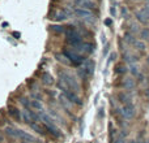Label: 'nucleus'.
Returning <instances> with one entry per match:
<instances>
[{"label": "nucleus", "mask_w": 149, "mask_h": 143, "mask_svg": "<svg viewBox=\"0 0 149 143\" xmlns=\"http://www.w3.org/2000/svg\"><path fill=\"white\" fill-rule=\"evenodd\" d=\"M39 118H41V121L43 122L45 125V129L46 130H49V133L51 134L52 137H55V138H59L60 135H62V133H60L59 128H58L56 125H55L54 120H52L51 117H50L47 113L45 112H39Z\"/></svg>", "instance_id": "f257e3e1"}, {"label": "nucleus", "mask_w": 149, "mask_h": 143, "mask_svg": "<svg viewBox=\"0 0 149 143\" xmlns=\"http://www.w3.org/2000/svg\"><path fill=\"white\" fill-rule=\"evenodd\" d=\"M65 42L70 44L71 47L77 46V44L82 43V36L73 26H65Z\"/></svg>", "instance_id": "f03ea898"}, {"label": "nucleus", "mask_w": 149, "mask_h": 143, "mask_svg": "<svg viewBox=\"0 0 149 143\" xmlns=\"http://www.w3.org/2000/svg\"><path fill=\"white\" fill-rule=\"evenodd\" d=\"M58 87L62 90L63 94H64V96L67 98V99L70 100L71 103H73V104H77V105H81L82 104V102H81V99L79 98L77 92L72 91V90H71L70 87H68L67 85H65L64 82L62 81V79H59V81H58Z\"/></svg>", "instance_id": "7ed1b4c3"}, {"label": "nucleus", "mask_w": 149, "mask_h": 143, "mask_svg": "<svg viewBox=\"0 0 149 143\" xmlns=\"http://www.w3.org/2000/svg\"><path fill=\"white\" fill-rule=\"evenodd\" d=\"M63 56L68 60V63H71L72 65H76V67H79V65H81L82 63H85V57L82 56V55L74 52L73 50L65 48L64 51H63Z\"/></svg>", "instance_id": "20e7f679"}, {"label": "nucleus", "mask_w": 149, "mask_h": 143, "mask_svg": "<svg viewBox=\"0 0 149 143\" xmlns=\"http://www.w3.org/2000/svg\"><path fill=\"white\" fill-rule=\"evenodd\" d=\"M59 77H60V79H62V81L64 82L71 90H72V91H74V92L80 91V85H79V82L74 79L73 76H71V74L67 73V72L62 70V72H59Z\"/></svg>", "instance_id": "39448f33"}, {"label": "nucleus", "mask_w": 149, "mask_h": 143, "mask_svg": "<svg viewBox=\"0 0 149 143\" xmlns=\"http://www.w3.org/2000/svg\"><path fill=\"white\" fill-rule=\"evenodd\" d=\"M71 50H73L74 52H77V54H80V55H82V54L90 55L93 51H94V44H93V43H86V42H82V43L77 44V46H73Z\"/></svg>", "instance_id": "423d86ee"}, {"label": "nucleus", "mask_w": 149, "mask_h": 143, "mask_svg": "<svg viewBox=\"0 0 149 143\" xmlns=\"http://www.w3.org/2000/svg\"><path fill=\"white\" fill-rule=\"evenodd\" d=\"M119 112H120V115L123 116L126 120H132V118L135 117V115H136V109H135L134 104H126L123 105V107L119 109Z\"/></svg>", "instance_id": "0eeeda50"}, {"label": "nucleus", "mask_w": 149, "mask_h": 143, "mask_svg": "<svg viewBox=\"0 0 149 143\" xmlns=\"http://www.w3.org/2000/svg\"><path fill=\"white\" fill-rule=\"evenodd\" d=\"M74 14L77 16L79 18H82L85 21H93L94 20V16H93L92 10H88V9H82V8H76L74 9Z\"/></svg>", "instance_id": "6e6552de"}, {"label": "nucleus", "mask_w": 149, "mask_h": 143, "mask_svg": "<svg viewBox=\"0 0 149 143\" xmlns=\"http://www.w3.org/2000/svg\"><path fill=\"white\" fill-rule=\"evenodd\" d=\"M71 16H72V12H71V10L59 9V10H55L51 18H54L55 21H64V20H67V18H70Z\"/></svg>", "instance_id": "1a4fd4ad"}, {"label": "nucleus", "mask_w": 149, "mask_h": 143, "mask_svg": "<svg viewBox=\"0 0 149 143\" xmlns=\"http://www.w3.org/2000/svg\"><path fill=\"white\" fill-rule=\"evenodd\" d=\"M8 113H9V116L13 120L18 121V122L22 120V113H21L20 108L15 107V105H9V107H8Z\"/></svg>", "instance_id": "9d476101"}, {"label": "nucleus", "mask_w": 149, "mask_h": 143, "mask_svg": "<svg viewBox=\"0 0 149 143\" xmlns=\"http://www.w3.org/2000/svg\"><path fill=\"white\" fill-rule=\"evenodd\" d=\"M76 5L79 8H82V9H88V10H92L95 8V3L93 0H74Z\"/></svg>", "instance_id": "9b49d317"}, {"label": "nucleus", "mask_w": 149, "mask_h": 143, "mask_svg": "<svg viewBox=\"0 0 149 143\" xmlns=\"http://www.w3.org/2000/svg\"><path fill=\"white\" fill-rule=\"evenodd\" d=\"M84 68H85V70H86V73H88V76H93V73H94V68H95V64H94V61L93 60H90V59H88V60H85V63H84Z\"/></svg>", "instance_id": "f8f14e48"}, {"label": "nucleus", "mask_w": 149, "mask_h": 143, "mask_svg": "<svg viewBox=\"0 0 149 143\" xmlns=\"http://www.w3.org/2000/svg\"><path fill=\"white\" fill-rule=\"evenodd\" d=\"M124 90H134L136 87V82H135L134 78H126L123 79V83H122Z\"/></svg>", "instance_id": "ddd939ff"}, {"label": "nucleus", "mask_w": 149, "mask_h": 143, "mask_svg": "<svg viewBox=\"0 0 149 143\" xmlns=\"http://www.w3.org/2000/svg\"><path fill=\"white\" fill-rule=\"evenodd\" d=\"M118 100L122 103L123 105H126V104H131V96H130L127 92H119L118 94Z\"/></svg>", "instance_id": "4468645a"}, {"label": "nucleus", "mask_w": 149, "mask_h": 143, "mask_svg": "<svg viewBox=\"0 0 149 143\" xmlns=\"http://www.w3.org/2000/svg\"><path fill=\"white\" fill-rule=\"evenodd\" d=\"M30 108L34 111H38V112H43V104H42L41 100H37V99L30 100Z\"/></svg>", "instance_id": "2eb2a0df"}, {"label": "nucleus", "mask_w": 149, "mask_h": 143, "mask_svg": "<svg viewBox=\"0 0 149 143\" xmlns=\"http://www.w3.org/2000/svg\"><path fill=\"white\" fill-rule=\"evenodd\" d=\"M135 17H136V20L139 21L140 23H143V25H147L149 22V18L141 12V10H136V12H135Z\"/></svg>", "instance_id": "dca6fc26"}, {"label": "nucleus", "mask_w": 149, "mask_h": 143, "mask_svg": "<svg viewBox=\"0 0 149 143\" xmlns=\"http://www.w3.org/2000/svg\"><path fill=\"white\" fill-rule=\"evenodd\" d=\"M41 78H42V82H43L45 85H47V86L54 83V77H52L50 73H47V72H43V73H42Z\"/></svg>", "instance_id": "f3484780"}, {"label": "nucleus", "mask_w": 149, "mask_h": 143, "mask_svg": "<svg viewBox=\"0 0 149 143\" xmlns=\"http://www.w3.org/2000/svg\"><path fill=\"white\" fill-rule=\"evenodd\" d=\"M123 59H124V61L126 63H128V64H131V65H134L135 63L137 61V59H136V56H134L132 54H130L128 51H126L123 54Z\"/></svg>", "instance_id": "a211bd4d"}, {"label": "nucleus", "mask_w": 149, "mask_h": 143, "mask_svg": "<svg viewBox=\"0 0 149 143\" xmlns=\"http://www.w3.org/2000/svg\"><path fill=\"white\" fill-rule=\"evenodd\" d=\"M29 126H30L34 131H37L38 134H41V135H43V134H45V128H42V126L38 125L37 122H30V124H29Z\"/></svg>", "instance_id": "6ab92c4d"}, {"label": "nucleus", "mask_w": 149, "mask_h": 143, "mask_svg": "<svg viewBox=\"0 0 149 143\" xmlns=\"http://www.w3.org/2000/svg\"><path fill=\"white\" fill-rule=\"evenodd\" d=\"M124 42H126L127 44H132V46H134L135 42H136V39H135L134 34H131V33H126V34H124Z\"/></svg>", "instance_id": "aec40b11"}, {"label": "nucleus", "mask_w": 149, "mask_h": 143, "mask_svg": "<svg viewBox=\"0 0 149 143\" xmlns=\"http://www.w3.org/2000/svg\"><path fill=\"white\" fill-rule=\"evenodd\" d=\"M16 131H17V129L12 128V126L5 128V134H7L8 137H10V138H15L16 139Z\"/></svg>", "instance_id": "412c9836"}, {"label": "nucleus", "mask_w": 149, "mask_h": 143, "mask_svg": "<svg viewBox=\"0 0 149 143\" xmlns=\"http://www.w3.org/2000/svg\"><path fill=\"white\" fill-rule=\"evenodd\" d=\"M140 38H141V41H149V29L148 28H144L140 30Z\"/></svg>", "instance_id": "4be33fe9"}, {"label": "nucleus", "mask_w": 149, "mask_h": 143, "mask_svg": "<svg viewBox=\"0 0 149 143\" xmlns=\"http://www.w3.org/2000/svg\"><path fill=\"white\" fill-rule=\"evenodd\" d=\"M127 70L128 69H127V67L124 64H118L115 67V72L118 74H124V73H127Z\"/></svg>", "instance_id": "5701e85b"}, {"label": "nucleus", "mask_w": 149, "mask_h": 143, "mask_svg": "<svg viewBox=\"0 0 149 143\" xmlns=\"http://www.w3.org/2000/svg\"><path fill=\"white\" fill-rule=\"evenodd\" d=\"M134 47L136 50H139V51H144V50H145L144 41H136V42H135V44H134Z\"/></svg>", "instance_id": "b1692460"}, {"label": "nucleus", "mask_w": 149, "mask_h": 143, "mask_svg": "<svg viewBox=\"0 0 149 143\" xmlns=\"http://www.w3.org/2000/svg\"><path fill=\"white\" fill-rule=\"evenodd\" d=\"M51 30L55 31V33H58V34H62V33H65V26L55 25V26H51Z\"/></svg>", "instance_id": "393cba45"}, {"label": "nucleus", "mask_w": 149, "mask_h": 143, "mask_svg": "<svg viewBox=\"0 0 149 143\" xmlns=\"http://www.w3.org/2000/svg\"><path fill=\"white\" fill-rule=\"evenodd\" d=\"M130 73H131V76L132 77H137L140 74V72H139V68L136 67V65H131V67H130Z\"/></svg>", "instance_id": "a878e982"}, {"label": "nucleus", "mask_w": 149, "mask_h": 143, "mask_svg": "<svg viewBox=\"0 0 149 143\" xmlns=\"http://www.w3.org/2000/svg\"><path fill=\"white\" fill-rule=\"evenodd\" d=\"M77 73H79V76L81 77V78H84V79L89 77V76H88V73H86V70H85V68H84V67H82V68H79V69H77Z\"/></svg>", "instance_id": "bb28decb"}, {"label": "nucleus", "mask_w": 149, "mask_h": 143, "mask_svg": "<svg viewBox=\"0 0 149 143\" xmlns=\"http://www.w3.org/2000/svg\"><path fill=\"white\" fill-rule=\"evenodd\" d=\"M21 104H22L24 107L26 108V109H30V100H28V99H25V98H22V99H21Z\"/></svg>", "instance_id": "cd10ccee"}, {"label": "nucleus", "mask_w": 149, "mask_h": 143, "mask_svg": "<svg viewBox=\"0 0 149 143\" xmlns=\"http://www.w3.org/2000/svg\"><path fill=\"white\" fill-rule=\"evenodd\" d=\"M122 16H123V17H128V12H127V8L126 7H122Z\"/></svg>", "instance_id": "c85d7f7f"}, {"label": "nucleus", "mask_w": 149, "mask_h": 143, "mask_svg": "<svg viewBox=\"0 0 149 143\" xmlns=\"http://www.w3.org/2000/svg\"><path fill=\"white\" fill-rule=\"evenodd\" d=\"M114 143H126V141H124V138H122V137H118Z\"/></svg>", "instance_id": "c756f323"}, {"label": "nucleus", "mask_w": 149, "mask_h": 143, "mask_svg": "<svg viewBox=\"0 0 149 143\" xmlns=\"http://www.w3.org/2000/svg\"><path fill=\"white\" fill-rule=\"evenodd\" d=\"M105 25L111 26V25H113V20H111V18H106V20H105Z\"/></svg>", "instance_id": "7c9ffc66"}, {"label": "nucleus", "mask_w": 149, "mask_h": 143, "mask_svg": "<svg viewBox=\"0 0 149 143\" xmlns=\"http://www.w3.org/2000/svg\"><path fill=\"white\" fill-rule=\"evenodd\" d=\"M12 35H13V36H15V38H16V39H20L21 34H20V33H18V31H13V33H12Z\"/></svg>", "instance_id": "2f4dec72"}, {"label": "nucleus", "mask_w": 149, "mask_h": 143, "mask_svg": "<svg viewBox=\"0 0 149 143\" xmlns=\"http://www.w3.org/2000/svg\"><path fill=\"white\" fill-rule=\"evenodd\" d=\"M137 78H139V82H143V81H144V76H143L141 73H140L139 76H137Z\"/></svg>", "instance_id": "473e14b6"}, {"label": "nucleus", "mask_w": 149, "mask_h": 143, "mask_svg": "<svg viewBox=\"0 0 149 143\" xmlns=\"http://www.w3.org/2000/svg\"><path fill=\"white\" fill-rule=\"evenodd\" d=\"M110 13H111V16H115V8H111V9H110Z\"/></svg>", "instance_id": "72a5a7b5"}, {"label": "nucleus", "mask_w": 149, "mask_h": 143, "mask_svg": "<svg viewBox=\"0 0 149 143\" xmlns=\"http://www.w3.org/2000/svg\"><path fill=\"white\" fill-rule=\"evenodd\" d=\"M144 8H145V9H147V10H149V3H145Z\"/></svg>", "instance_id": "f704fd0d"}, {"label": "nucleus", "mask_w": 149, "mask_h": 143, "mask_svg": "<svg viewBox=\"0 0 149 143\" xmlns=\"http://www.w3.org/2000/svg\"><path fill=\"white\" fill-rule=\"evenodd\" d=\"M0 142H3V134H1V131H0Z\"/></svg>", "instance_id": "c9c22d12"}, {"label": "nucleus", "mask_w": 149, "mask_h": 143, "mask_svg": "<svg viewBox=\"0 0 149 143\" xmlns=\"http://www.w3.org/2000/svg\"><path fill=\"white\" fill-rule=\"evenodd\" d=\"M136 143H144L143 141H136Z\"/></svg>", "instance_id": "e433bc0d"}, {"label": "nucleus", "mask_w": 149, "mask_h": 143, "mask_svg": "<svg viewBox=\"0 0 149 143\" xmlns=\"http://www.w3.org/2000/svg\"><path fill=\"white\" fill-rule=\"evenodd\" d=\"M130 143H136V141H130Z\"/></svg>", "instance_id": "4c0bfd02"}, {"label": "nucleus", "mask_w": 149, "mask_h": 143, "mask_svg": "<svg viewBox=\"0 0 149 143\" xmlns=\"http://www.w3.org/2000/svg\"><path fill=\"white\" fill-rule=\"evenodd\" d=\"M144 143H149V139H148V141H144Z\"/></svg>", "instance_id": "58836bf2"}, {"label": "nucleus", "mask_w": 149, "mask_h": 143, "mask_svg": "<svg viewBox=\"0 0 149 143\" xmlns=\"http://www.w3.org/2000/svg\"><path fill=\"white\" fill-rule=\"evenodd\" d=\"M145 3H149V0H145Z\"/></svg>", "instance_id": "ea45409f"}, {"label": "nucleus", "mask_w": 149, "mask_h": 143, "mask_svg": "<svg viewBox=\"0 0 149 143\" xmlns=\"http://www.w3.org/2000/svg\"><path fill=\"white\" fill-rule=\"evenodd\" d=\"M134 1H140V0H134Z\"/></svg>", "instance_id": "a19ab883"}, {"label": "nucleus", "mask_w": 149, "mask_h": 143, "mask_svg": "<svg viewBox=\"0 0 149 143\" xmlns=\"http://www.w3.org/2000/svg\"><path fill=\"white\" fill-rule=\"evenodd\" d=\"M148 64H149V56H148Z\"/></svg>", "instance_id": "79ce46f5"}, {"label": "nucleus", "mask_w": 149, "mask_h": 143, "mask_svg": "<svg viewBox=\"0 0 149 143\" xmlns=\"http://www.w3.org/2000/svg\"><path fill=\"white\" fill-rule=\"evenodd\" d=\"M0 143H3V142H0Z\"/></svg>", "instance_id": "37998d69"}]
</instances>
